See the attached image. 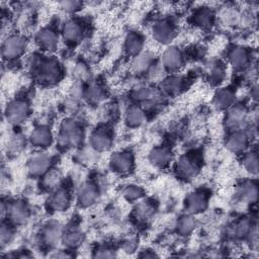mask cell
Wrapping results in <instances>:
<instances>
[{
	"mask_svg": "<svg viewBox=\"0 0 259 259\" xmlns=\"http://www.w3.org/2000/svg\"><path fill=\"white\" fill-rule=\"evenodd\" d=\"M82 137V133L77 123L71 120L64 121L59 135L60 143L63 146H75L80 142Z\"/></svg>",
	"mask_w": 259,
	"mask_h": 259,
	"instance_id": "6da1fadb",
	"label": "cell"
},
{
	"mask_svg": "<svg viewBox=\"0 0 259 259\" xmlns=\"http://www.w3.org/2000/svg\"><path fill=\"white\" fill-rule=\"evenodd\" d=\"M27 42L24 37L14 35L7 37L2 44V56L7 60H13L19 57L25 51Z\"/></svg>",
	"mask_w": 259,
	"mask_h": 259,
	"instance_id": "7a4b0ae2",
	"label": "cell"
},
{
	"mask_svg": "<svg viewBox=\"0 0 259 259\" xmlns=\"http://www.w3.org/2000/svg\"><path fill=\"white\" fill-rule=\"evenodd\" d=\"M5 115L9 122L19 123L27 119L29 115V106L25 100H13L7 105Z\"/></svg>",
	"mask_w": 259,
	"mask_h": 259,
	"instance_id": "3957f363",
	"label": "cell"
},
{
	"mask_svg": "<svg viewBox=\"0 0 259 259\" xmlns=\"http://www.w3.org/2000/svg\"><path fill=\"white\" fill-rule=\"evenodd\" d=\"M60 68L57 62L54 60H41L37 66V75L42 81L51 82L58 79L60 76Z\"/></svg>",
	"mask_w": 259,
	"mask_h": 259,
	"instance_id": "277c9868",
	"label": "cell"
},
{
	"mask_svg": "<svg viewBox=\"0 0 259 259\" xmlns=\"http://www.w3.org/2000/svg\"><path fill=\"white\" fill-rule=\"evenodd\" d=\"M50 157L46 153H37L29 161V170L32 175H42L48 170Z\"/></svg>",
	"mask_w": 259,
	"mask_h": 259,
	"instance_id": "5b68a950",
	"label": "cell"
},
{
	"mask_svg": "<svg viewBox=\"0 0 259 259\" xmlns=\"http://www.w3.org/2000/svg\"><path fill=\"white\" fill-rule=\"evenodd\" d=\"M110 164L116 171L128 172L131 170L133 165L132 155L129 152H121L112 156Z\"/></svg>",
	"mask_w": 259,
	"mask_h": 259,
	"instance_id": "8992f818",
	"label": "cell"
},
{
	"mask_svg": "<svg viewBox=\"0 0 259 259\" xmlns=\"http://www.w3.org/2000/svg\"><path fill=\"white\" fill-rule=\"evenodd\" d=\"M40 46L47 51H53L58 45V37L56 32L50 29L42 30L37 37Z\"/></svg>",
	"mask_w": 259,
	"mask_h": 259,
	"instance_id": "52a82bcc",
	"label": "cell"
},
{
	"mask_svg": "<svg viewBox=\"0 0 259 259\" xmlns=\"http://www.w3.org/2000/svg\"><path fill=\"white\" fill-rule=\"evenodd\" d=\"M153 36L158 42L166 44L172 40L174 36V30L169 22L161 21L154 27Z\"/></svg>",
	"mask_w": 259,
	"mask_h": 259,
	"instance_id": "ba28073f",
	"label": "cell"
},
{
	"mask_svg": "<svg viewBox=\"0 0 259 259\" xmlns=\"http://www.w3.org/2000/svg\"><path fill=\"white\" fill-rule=\"evenodd\" d=\"M8 213L11 220L18 224L26 222L29 218V210L24 202L21 201L15 202L10 207L7 206V215Z\"/></svg>",
	"mask_w": 259,
	"mask_h": 259,
	"instance_id": "9c48e42d",
	"label": "cell"
},
{
	"mask_svg": "<svg viewBox=\"0 0 259 259\" xmlns=\"http://www.w3.org/2000/svg\"><path fill=\"white\" fill-rule=\"evenodd\" d=\"M52 135L48 128L39 127L31 133L30 142L37 147H47L51 144Z\"/></svg>",
	"mask_w": 259,
	"mask_h": 259,
	"instance_id": "30bf717a",
	"label": "cell"
},
{
	"mask_svg": "<svg viewBox=\"0 0 259 259\" xmlns=\"http://www.w3.org/2000/svg\"><path fill=\"white\" fill-rule=\"evenodd\" d=\"M185 207L190 213H198L207 207V198L201 193L190 194L185 200Z\"/></svg>",
	"mask_w": 259,
	"mask_h": 259,
	"instance_id": "8fae6325",
	"label": "cell"
},
{
	"mask_svg": "<svg viewBox=\"0 0 259 259\" xmlns=\"http://www.w3.org/2000/svg\"><path fill=\"white\" fill-rule=\"evenodd\" d=\"M90 144L97 151H105L110 147L111 139L105 131H96L90 137Z\"/></svg>",
	"mask_w": 259,
	"mask_h": 259,
	"instance_id": "7c38bea8",
	"label": "cell"
},
{
	"mask_svg": "<svg viewBox=\"0 0 259 259\" xmlns=\"http://www.w3.org/2000/svg\"><path fill=\"white\" fill-rule=\"evenodd\" d=\"M97 198V189L94 185L85 183L78 193V200L84 207L92 205Z\"/></svg>",
	"mask_w": 259,
	"mask_h": 259,
	"instance_id": "4fadbf2b",
	"label": "cell"
},
{
	"mask_svg": "<svg viewBox=\"0 0 259 259\" xmlns=\"http://www.w3.org/2000/svg\"><path fill=\"white\" fill-rule=\"evenodd\" d=\"M198 170L197 163L194 159L189 158V157H182L180 160L177 163V172L180 176L184 178H188L196 175V172Z\"/></svg>",
	"mask_w": 259,
	"mask_h": 259,
	"instance_id": "5bb4252c",
	"label": "cell"
},
{
	"mask_svg": "<svg viewBox=\"0 0 259 259\" xmlns=\"http://www.w3.org/2000/svg\"><path fill=\"white\" fill-rule=\"evenodd\" d=\"M183 63V55L176 48L168 49L163 55V64L168 69H177Z\"/></svg>",
	"mask_w": 259,
	"mask_h": 259,
	"instance_id": "9a60e30c",
	"label": "cell"
},
{
	"mask_svg": "<svg viewBox=\"0 0 259 259\" xmlns=\"http://www.w3.org/2000/svg\"><path fill=\"white\" fill-rule=\"evenodd\" d=\"M70 204V196L65 189H59L52 197L51 206L56 211H64Z\"/></svg>",
	"mask_w": 259,
	"mask_h": 259,
	"instance_id": "2e32d148",
	"label": "cell"
},
{
	"mask_svg": "<svg viewBox=\"0 0 259 259\" xmlns=\"http://www.w3.org/2000/svg\"><path fill=\"white\" fill-rule=\"evenodd\" d=\"M63 33L68 41H77L82 35V28L76 20H69L64 26Z\"/></svg>",
	"mask_w": 259,
	"mask_h": 259,
	"instance_id": "e0dca14e",
	"label": "cell"
},
{
	"mask_svg": "<svg viewBox=\"0 0 259 259\" xmlns=\"http://www.w3.org/2000/svg\"><path fill=\"white\" fill-rule=\"evenodd\" d=\"M151 160L158 166H164L171 160V153L166 148H157L151 153Z\"/></svg>",
	"mask_w": 259,
	"mask_h": 259,
	"instance_id": "ac0fdd59",
	"label": "cell"
},
{
	"mask_svg": "<svg viewBox=\"0 0 259 259\" xmlns=\"http://www.w3.org/2000/svg\"><path fill=\"white\" fill-rule=\"evenodd\" d=\"M247 138L242 133H235L228 141V147L233 152L242 151L246 147Z\"/></svg>",
	"mask_w": 259,
	"mask_h": 259,
	"instance_id": "d6986e66",
	"label": "cell"
},
{
	"mask_svg": "<svg viewBox=\"0 0 259 259\" xmlns=\"http://www.w3.org/2000/svg\"><path fill=\"white\" fill-rule=\"evenodd\" d=\"M143 46V41L137 33H130L126 40V48L129 53L137 54Z\"/></svg>",
	"mask_w": 259,
	"mask_h": 259,
	"instance_id": "ffe728a7",
	"label": "cell"
},
{
	"mask_svg": "<svg viewBox=\"0 0 259 259\" xmlns=\"http://www.w3.org/2000/svg\"><path fill=\"white\" fill-rule=\"evenodd\" d=\"M145 121V115L141 108L132 107L127 114V122L130 126H140Z\"/></svg>",
	"mask_w": 259,
	"mask_h": 259,
	"instance_id": "44dd1931",
	"label": "cell"
},
{
	"mask_svg": "<svg viewBox=\"0 0 259 259\" xmlns=\"http://www.w3.org/2000/svg\"><path fill=\"white\" fill-rule=\"evenodd\" d=\"M80 240H81V232L77 228L71 227L64 233V242L67 245L74 246L78 244V242H80Z\"/></svg>",
	"mask_w": 259,
	"mask_h": 259,
	"instance_id": "7402d4cb",
	"label": "cell"
},
{
	"mask_svg": "<svg viewBox=\"0 0 259 259\" xmlns=\"http://www.w3.org/2000/svg\"><path fill=\"white\" fill-rule=\"evenodd\" d=\"M152 60L153 58L150 54H143V55L137 56L136 60H135L134 62L135 69H136L137 71H143L145 69H147L151 65Z\"/></svg>",
	"mask_w": 259,
	"mask_h": 259,
	"instance_id": "603a6c76",
	"label": "cell"
},
{
	"mask_svg": "<svg viewBox=\"0 0 259 259\" xmlns=\"http://www.w3.org/2000/svg\"><path fill=\"white\" fill-rule=\"evenodd\" d=\"M230 58L234 66L242 67L247 61V55H246V52L242 48H236L232 51Z\"/></svg>",
	"mask_w": 259,
	"mask_h": 259,
	"instance_id": "cb8c5ba5",
	"label": "cell"
},
{
	"mask_svg": "<svg viewBox=\"0 0 259 259\" xmlns=\"http://www.w3.org/2000/svg\"><path fill=\"white\" fill-rule=\"evenodd\" d=\"M233 101V94L229 90H221L216 95V104L220 107H227Z\"/></svg>",
	"mask_w": 259,
	"mask_h": 259,
	"instance_id": "d4e9b609",
	"label": "cell"
},
{
	"mask_svg": "<svg viewBox=\"0 0 259 259\" xmlns=\"http://www.w3.org/2000/svg\"><path fill=\"white\" fill-rule=\"evenodd\" d=\"M45 240L50 245L55 244L57 242L61 236V232L57 226H50L46 231H45Z\"/></svg>",
	"mask_w": 259,
	"mask_h": 259,
	"instance_id": "484cf974",
	"label": "cell"
},
{
	"mask_svg": "<svg viewBox=\"0 0 259 259\" xmlns=\"http://www.w3.org/2000/svg\"><path fill=\"white\" fill-rule=\"evenodd\" d=\"M239 194L243 199L253 200L256 198L257 189H256L255 185H252L251 183H247V184L243 185V187L239 191Z\"/></svg>",
	"mask_w": 259,
	"mask_h": 259,
	"instance_id": "4316f807",
	"label": "cell"
},
{
	"mask_svg": "<svg viewBox=\"0 0 259 259\" xmlns=\"http://www.w3.org/2000/svg\"><path fill=\"white\" fill-rule=\"evenodd\" d=\"M244 166L248 171L257 172V156L254 153H249L244 158Z\"/></svg>",
	"mask_w": 259,
	"mask_h": 259,
	"instance_id": "83f0119b",
	"label": "cell"
},
{
	"mask_svg": "<svg viewBox=\"0 0 259 259\" xmlns=\"http://www.w3.org/2000/svg\"><path fill=\"white\" fill-rule=\"evenodd\" d=\"M87 96L91 101H94V103H98L99 100L103 99L104 92H103V90H101V88L98 87L97 85H92V86H90L88 88Z\"/></svg>",
	"mask_w": 259,
	"mask_h": 259,
	"instance_id": "f1b7e54d",
	"label": "cell"
},
{
	"mask_svg": "<svg viewBox=\"0 0 259 259\" xmlns=\"http://www.w3.org/2000/svg\"><path fill=\"white\" fill-rule=\"evenodd\" d=\"M15 236V233L8 225H2L1 227V236H0V239H1V245L4 247L6 244H8L11 240H13Z\"/></svg>",
	"mask_w": 259,
	"mask_h": 259,
	"instance_id": "f546056e",
	"label": "cell"
},
{
	"mask_svg": "<svg viewBox=\"0 0 259 259\" xmlns=\"http://www.w3.org/2000/svg\"><path fill=\"white\" fill-rule=\"evenodd\" d=\"M196 20L200 26H208L212 20V13L208 9H202L197 14Z\"/></svg>",
	"mask_w": 259,
	"mask_h": 259,
	"instance_id": "4dcf8cb0",
	"label": "cell"
},
{
	"mask_svg": "<svg viewBox=\"0 0 259 259\" xmlns=\"http://www.w3.org/2000/svg\"><path fill=\"white\" fill-rule=\"evenodd\" d=\"M195 221L193 220V218H183L182 221L179 223V232L183 233V234H187L189 233L191 230L194 229L195 227Z\"/></svg>",
	"mask_w": 259,
	"mask_h": 259,
	"instance_id": "1f68e13d",
	"label": "cell"
},
{
	"mask_svg": "<svg viewBox=\"0 0 259 259\" xmlns=\"http://www.w3.org/2000/svg\"><path fill=\"white\" fill-rule=\"evenodd\" d=\"M164 88L168 92H175L180 88V79L179 78H169V79L165 80Z\"/></svg>",
	"mask_w": 259,
	"mask_h": 259,
	"instance_id": "d6a6232c",
	"label": "cell"
},
{
	"mask_svg": "<svg viewBox=\"0 0 259 259\" xmlns=\"http://www.w3.org/2000/svg\"><path fill=\"white\" fill-rule=\"evenodd\" d=\"M142 194V189L136 185H130L125 189V197L129 199L139 198Z\"/></svg>",
	"mask_w": 259,
	"mask_h": 259,
	"instance_id": "836d02e7",
	"label": "cell"
},
{
	"mask_svg": "<svg viewBox=\"0 0 259 259\" xmlns=\"http://www.w3.org/2000/svg\"><path fill=\"white\" fill-rule=\"evenodd\" d=\"M22 145H24V141H22L21 137L16 136V137H14V139L10 141L9 149L13 152H18L21 149Z\"/></svg>",
	"mask_w": 259,
	"mask_h": 259,
	"instance_id": "e575fe53",
	"label": "cell"
},
{
	"mask_svg": "<svg viewBox=\"0 0 259 259\" xmlns=\"http://www.w3.org/2000/svg\"><path fill=\"white\" fill-rule=\"evenodd\" d=\"M81 4L79 2H73V1H69V2H64L63 6L66 10L68 11H74L75 9H77L79 7Z\"/></svg>",
	"mask_w": 259,
	"mask_h": 259,
	"instance_id": "d590c367",
	"label": "cell"
}]
</instances>
